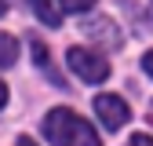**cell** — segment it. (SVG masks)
Returning a JSON list of instances; mask_svg holds the SVG:
<instances>
[{
	"instance_id": "10",
	"label": "cell",
	"mask_w": 153,
	"mask_h": 146,
	"mask_svg": "<svg viewBox=\"0 0 153 146\" xmlns=\"http://www.w3.org/2000/svg\"><path fill=\"white\" fill-rule=\"evenodd\" d=\"M142 66H146V73L153 77V51H146V55H142Z\"/></svg>"
},
{
	"instance_id": "5",
	"label": "cell",
	"mask_w": 153,
	"mask_h": 146,
	"mask_svg": "<svg viewBox=\"0 0 153 146\" xmlns=\"http://www.w3.org/2000/svg\"><path fill=\"white\" fill-rule=\"evenodd\" d=\"M26 4L33 7V15H36V18H40V22H44V26H51V29H55V26H62V15H59V11H55V7L48 4V0H26Z\"/></svg>"
},
{
	"instance_id": "9",
	"label": "cell",
	"mask_w": 153,
	"mask_h": 146,
	"mask_svg": "<svg viewBox=\"0 0 153 146\" xmlns=\"http://www.w3.org/2000/svg\"><path fill=\"white\" fill-rule=\"evenodd\" d=\"M128 146H153V139H149V135H131Z\"/></svg>"
},
{
	"instance_id": "13",
	"label": "cell",
	"mask_w": 153,
	"mask_h": 146,
	"mask_svg": "<svg viewBox=\"0 0 153 146\" xmlns=\"http://www.w3.org/2000/svg\"><path fill=\"white\" fill-rule=\"evenodd\" d=\"M4 11H7V0H0V15H4Z\"/></svg>"
},
{
	"instance_id": "8",
	"label": "cell",
	"mask_w": 153,
	"mask_h": 146,
	"mask_svg": "<svg viewBox=\"0 0 153 146\" xmlns=\"http://www.w3.org/2000/svg\"><path fill=\"white\" fill-rule=\"evenodd\" d=\"M62 11H91L95 7V0H59Z\"/></svg>"
},
{
	"instance_id": "2",
	"label": "cell",
	"mask_w": 153,
	"mask_h": 146,
	"mask_svg": "<svg viewBox=\"0 0 153 146\" xmlns=\"http://www.w3.org/2000/svg\"><path fill=\"white\" fill-rule=\"evenodd\" d=\"M66 62H69V69L76 73V77L88 80V84H102V80L109 77L106 59L95 55V51H88V48H69V51H66Z\"/></svg>"
},
{
	"instance_id": "1",
	"label": "cell",
	"mask_w": 153,
	"mask_h": 146,
	"mask_svg": "<svg viewBox=\"0 0 153 146\" xmlns=\"http://www.w3.org/2000/svg\"><path fill=\"white\" fill-rule=\"evenodd\" d=\"M44 135L51 139V146H102L99 135L91 132V124L73 113V110H51L44 117Z\"/></svg>"
},
{
	"instance_id": "12",
	"label": "cell",
	"mask_w": 153,
	"mask_h": 146,
	"mask_svg": "<svg viewBox=\"0 0 153 146\" xmlns=\"http://www.w3.org/2000/svg\"><path fill=\"white\" fill-rule=\"evenodd\" d=\"M15 146H36V142H33V139H18Z\"/></svg>"
},
{
	"instance_id": "4",
	"label": "cell",
	"mask_w": 153,
	"mask_h": 146,
	"mask_svg": "<svg viewBox=\"0 0 153 146\" xmlns=\"http://www.w3.org/2000/svg\"><path fill=\"white\" fill-rule=\"evenodd\" d=\"M29 51H33V59H36V62H40V69L48 73V77H51L55 84H62V88H66V80H62V77H59V73H55V69H51V59H48V48H44V40H40V36H33V40H29Z\"/></svg>"
},
{
	"instance_id": "6",
	"label": "cell",
	"mask_w": 153,
	"mask_h": 146,
	"mask_svg": "<svg viewBox=\"0 0 153 146\" xmlns=\"http://www.w3.org/2000/svg\"><path fill=\"white\" fill-rule=\"evenodd\" d=\"M84 33H99L106 48H120V44H124V40H120V33L113 29L109 22H88V26H84Z\"/></svg>"
},
{
	"instance_id": "7",
	"label": "cell",
	"mask_w": 153,
	"mask_h": 146,
	"mask_svg": "<svg viewBox=\"0 0 153 146\" xmlns=\"http://www.w3.org/2000/svg\"><path fill=\"white\" fill-rule=\"evenodd\" d=\"M15 59H18V40L0 33V66H15Z\"/></svg>"
},
{
	"instance_id": "3",
	"label": "cell",
	"mask_w": 153,
	"mask_h": 146,
	"mask_svg": "<svg viewBox=\"0 0 153 146\" xmlns=\"http://www.w3.org/2000/svg\"><path fill=\"white\" fill-rule=\"evenodd\" d=\"M95 113H99V121L109 128V132H120V128L131 121V110H128V102L120 99V95H99L95 99Z\"/></svg>"
},
{
	"instance_id": "11",
	"label": "cell",
	"mask_w": 153,
	"mask_h": 146,
	"mask_svg": "<svg viewBox=\"0 0 153 146\" xmlns=\"http://www.w3.org/2000/svg\"><path fill=\"white\" fill-rule=\"evenodd\" d=\"M7 102V88H4V80H0V106Z\"/></svg>"
}]
</instances>
